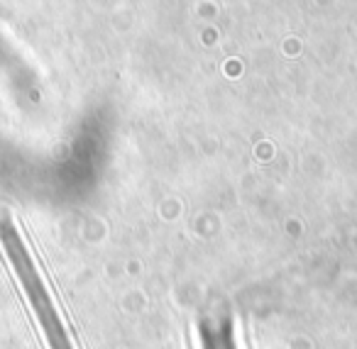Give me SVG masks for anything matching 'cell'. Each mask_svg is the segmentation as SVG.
I'll return each instance as SVG.
<instances>
[{
  "label": "cell",
  "mask_w": 357,
  "mask_h": 349,
  "mask_svg": "<svg viewBox=\"0 0 357 349\" xmlns=\"http://www.w3.org/2000/svg\"><path fill=\"white\" fill-rule=\"evenodd\" d=\"M0 245H3L8 259H10L13 274L17 276V284L25 290L27 300H30V308L35 313L37 323H40V329L45 332L50 349H74L69 332L64 327V320H61L59 310H56L54 300H52L50 290L45 286V279H42L22 235L10 220H0Z\"/></svg>",
  "instance_id": "1"
},
{
  "label": "cell",
  "mask_w": 357,
  "mask_h": 349,
  "mask_svg": "<svg viewBox=\"0 0 357 349\" xmlns=\"http://www.w3.org/2000/svg\"><path fill=\"white\" fill-rule=\"evenodd\" d=\"M204 349H238L235 347V329L230 320H213L201 325Z\"/></svg>",
  "instance_id": "2"
}]
</instances>
